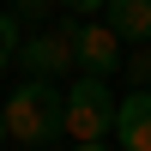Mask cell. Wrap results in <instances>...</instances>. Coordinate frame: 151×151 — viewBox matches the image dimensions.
Instances as JSON below:
<instances>
[{
  "label": "cell",
  "instance_id": "cell-1",
  "mask_svg": "<svg viewBox=\"0 0 151 151\" xmlns=\"http://www.w3.org/2000/svg\"><path fill=\"white\" fill-rule=\"evenodd\" d=\"M6 139L18 145H55L60 133H67V91H60L55 79H18L6 97Z\"/></svg>",
  "mask_w": 151,
  "mask_h": 151
},
{
  "label": "cell",
  "instance_id": "cell-2",
  "mask_svg": "<svg viewBox=\"0 0 151 151\" xmlns=\"http://www.w3.org/2000/svg\"><path fill=\"white\" fill-rule=\"evenodd\" d=\"M67 133L79 145L115 133V97H109V85L97 73H73V85H67Z\"/></svg>",
  "mask_w": 151,
  "mask_h": 151
},
{
  "label": "cell",
  "instance_id": "cell-3",
  "mask_svg": "<svg viewBox=\"0 0 151 151\" xmlns=\"http://www.w3.org/2000/svg\"><path fill=\"white\" fill-rule=\"evenodd\" d=\"M12 60H18L30 79H55L60 85L67 73H79V60H73V24H48L42 36H24Z\"/></svg>",
  "mask_w": 151,
  "mask_h": 151
},
{
  "label": "cell",
  "instance_id": "cell-4",
  "mask_svg": "<svg viewBox=\"0 0 151 151\" xmlns=\"http://www.w3.org/2000/svg\"><path fill=\"white\" fill-rule=\"evenodd\" d=\"M73 60H79V73L109 79L115 60H121V36L109 30V24H73Z\"/></svg>",
  "mask_w": 151,
  "mask_h": 151
},
{
  "label": "cell",
  "instance_id": "cell-5",
  "mask_svg": "<svg viewBox=\"0 0 151 151\" xmlns=\"http://www.w3.org/2000/svg\"><path fill=\"white\" fill-rule=\"evenodd\" d=\"M115 145L121 151H151V91L145 85L115 103Z\"/></svg>",
  "mask_w": 151,
  "mask_h": 151
},
{
  "label": "cell",
  "instance_id": "cell-6",
  "mask_svg": "<svg viewBox=\"0 0 151 151\" xmlns=\"http://www.w3.org/2000/svg\"><path fill=\"white\" fill-rule=\"evenodd\" d=\"M103 24L121 36V42H151V0H109L103 6Z\"/></svg>",
  "mask_w": 151,
  "mask_h": 151
},
{
  "label": "cell",
  "instance_id": "cell-7",
  "mask_svg": "<svg viewBox=\"0 0 151 151\" xmlns=\"http://www.w3.org/2000/svg\"><path fill=\"white\" fill-rule=\"evenodd\" d=\"M18 42H24V36H18V18H12V12H0V73L12 67V55H18Z\"/></svg>",
  "mask_w": 151,
  "mask_h": 151
},
{
  "label": "cell",
  "instance_id": "cell-8",
  "mask_svg": "<svg viewBox=\"0 0 151 151\" xmlns=\"http://www.w3.org/2000/svg\"><path fill=\"white\" fill-rule=\"evenodd\" d=\"M133 79H139V85L151 79V42H139V55H133Z\"/></svg>",
  "mask_w": 151,
  "mask_h": 151
},
{
  "label": "cell",
  "instance_id": "cell-9",
  "mask_svg": "<svg viewBox=\"0 0 151 151\" xmlns=\"http://www.w3.org/2000/svg\"><path fill=\"white\" fill-rule=\"evenodd\" d=\"M55 6H67V12H79V18H85V12H103L109 0H55Z\"/></svg>",
  "mask_w": 151,
  "mask_h": 151
},
{
  "label": "cell",
  "instance_id": "cell-10",
  "mask_svg": "<svg viewBox=\"0 0 151 151\" xmlns=\"http://www.w3.org/2000/svg\"><path fill=\"white\" fill-rule=\"evenodd\" d=\"M79 151H109V145H103V139H91V145H79Z\"/></svg>",
  "mask_w": 151,
  "mask_h": 151
},
{
  "label": "cell",
  "instance_id": "cell-11",
  "mask_svg": "<svg viewBox=\"0 0 151 151\" xmlns=\"http://www.w3.org/2000/svg\"><path fill=\"white\" fill-rule=\"evenodd\" d=\"M0 139H6V121H0Z\"/></svg>",
  "mask_w": 151,
  "mask_h": 151
}]
</instances>
